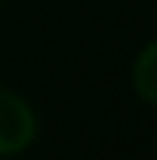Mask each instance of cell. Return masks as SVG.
<instances>
[{
	"instance_id": "1",
	"label": "cell",
	"mask_w": 157,
	"mask_h": 160,
	"mask_svg": "<svg viewBox=\"0 0 157 160\" xmlns=\"http://www.w3.org/2000/svg\"><path fill=\"white\" fill-rule=\"evenodd\" d=\"M40 139V114L19 89L0 86V160L28 154Z\"/></svg>"
},
{
	"instance_id": "2",
	"label": "cell",
	"mask_w": 157,
	"mask_h": 160,
	"mask_svg": "<svg viewBox=\"0 0 157 160\" xmlns=\"http://www.w3.org/2000/svg\"><path fill=\"white\" fill-rule=\"evenodd\" d=\"M129 89L145 108L157 111V34L145 40L129 62Z\"/></svg>"
}]
</instances>
